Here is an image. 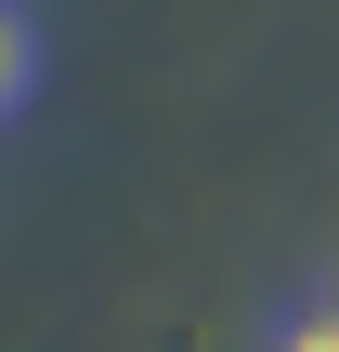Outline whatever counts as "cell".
I'll return each mask as SVG.
<instances>
[{
    "label": "cell",
    "mask_w": 339,
    "mask_h": 352,
    "mask_svg": "<svg viewBox=\"0 0 339 352\" xmlns=\"http://www.w3.org/2000/svg\"><path fill=\"white\" fill-rule=\"evenodd\" d=\"M39 91V26H26V0H0V118Z\"/></svg>",
    "instance_id": "1"
},
{
    "label": "cell",
    "mask_w": 339,
    "mask_h": 352,
    "mask_svg": "<svg viewBox=\"0 0 339 352\" xmlns=\"http://www.w3.org/2000/svg\"><path fill=\"white\" fill-rule=\"evenodd\" d=\"M287 352H339V300H314V314L287 327Z\"/></svg>",
    "instance_id": "2"
}]
</instances>
